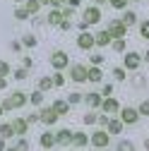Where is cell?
Returning <instances> with one entry per match:
<instances>
[{"instance_id": "obj_1", "label": "cell", "mask_w": 149, "mask_h": 151, "mask_svg": "<svg viewBox=\"0 0 149 151\" xmlns=\"http://www.w3.org/2000/svg\"><path fill=\"white\" fill-rule=\"evenodd\" d=\"M96 22H101V7H99V5H89V7L84 10V19L80 22V29L87 31L91 24H96Z\"/></svg>"}, {"instance_id": "obj_2", "label": "cell", "mask_w": 149, "mask_h": 151, "mask_svg": "<svg viewBox=\"0 0 149 151\" xmlns=\"http://www.w3.org/2000/svg\"><path fill=\"white\" fill-rule=\"evenodd\" d=\"M29 103V96L24 91H14L12 96H7L5 101H3V106H5V110H17V108H22V106H27Z\"/></svg>"}, {"instance_id": "obj_3", "label": "cell", "mask_w": 149, "mask_h": 151, "mask_svg": "<svg viewBox=\"0 0 149 151\" xmlns=\"http://www.w3.org/2000/svg\"><path fill=\"white\" fill-rule=\"evenodd\" d=\"M89 144L94 146V149H106V146L111 144V132H108V129H96V132H91Z\"/></svg>"}, {"instance_id": "obj_4", "label": "cell", "mask_w": 149, "mask_h": 151, "mask_svg": "<svg viewBox=\"0 0 149 151\" xmlns=\"http://www.w3.org/2000/svg\"><path fill=\"white\" fill-rule=\"evenodd\" d=\"M51 65H53V70H65V67H70L67 53H65V50H53V53H51Z\"/></svg>"}, {"instance_id": "obj_5", "label": "cell", "mask_w": 149, "mask_h": 151, "mask_svg": "<svg viewBox=\"0 0 149 151\" xmlns=\"http://www.w3.org/2000/svg\"><path fill=\"white\" fill-rule=\"evenodd\" d=\"M140 110L137 108H130V106H125V108H120V120L125 122V125H137L140 122Z\"/></svg>"}, {"instance_id": "obj_6", "label": "cell", "mask_w": 149, "mask_h": 151, "mask_svg": "<svg viewBox=\"0 0 149 151\" xmlns=\"http://www.w3.org/2000/svg\"><path fill=\"white\" fill-rule=\"evenodd\" d=\"M140 65H142V55H140V53H135V50L125 53V60H123V67H125V70L135 72V70H137Z\"/></svg>"}, {"instance_id": "obj_7", "label": "cell", "mask_w": 149, "mask_h": 151, "mask_svg": "<svg viewBox=\"0 0 149 151\" xmlns=\"http://www.w3.org/2000/svg\"><path fill=\"white\" fill-rule=\"evenodd\" d=\"M101 110L106 113V115H116V113H120V103H118V101H116L113 96H103Z\"/></svg>"}, {"instance_id": "obj_8", "label": "cell", "mask_w": 149, "mask_h": 151, "mask_svg": "<svg viewBox=\"0 0 149 151\" xmlns=\"http://www.w3.org/2000/svg\"><path fill=\"white\" fill-rule=\"evenodd\" d=\"M39 115H41V122H43V125H48V127H51V125H55V122H58V118H60L58 113H55V108H53V106L41 108V113H39Z\"/></svg>"}, {"instance_id": "obj_9", "label": "cell", "mask_w": 149, "mask_h": 151, "mask_svg": "<svg viewBox=\"0 0 149 151\" xmlns=\"http://www.w3.org/2000/svg\"><path fill=\"white\" fill-rule=\"evenodd\" d=\"M108 34L113 36V39H125V34H127V27L120 22V19H113L108 24Z\"/></svg>"}, {"instance_id": "obj_10", "label": "cell", "mask_w": 149, "mask_h": 151, "mask_svg": "<svg viewBox=\"0 0 149 151\" xmlns=\"http://www.w3.org/2000/svg\"><path fill=\"white\" fill-rule=\"evenodd\" d=\"M77 46H80L82 50H91V46H96V39H94L89 31H82V34L77 36Z\"/></svg>"}, {"instance_id": "obj_11", "label": "cell", "mask_w": 149, "mask_h": 151, "mask_svg": "<svg viewBox=\"0 0 149 151\" xmlns=\"http://www.w3.org/2000/svg\"><path fill=\"white\" fill-rule=\"evenodd\" d=\"M84 103H87L91 110L101 108V103H103V93H96V91H91V93H84Z\"/></svg>"}, {"instance_id": "obj_12", "label": "cell", "mask_w": 149, "mask_h": 151, "mask_svg": "<svg viewBox=\"0 0 149 151\" xmlns=\"http://www.w3.org/2000/svg\"><path fill=\"white\" fill-rule=\"evenodd\" d=\"M70 77L72 82H87V67L84 65H70Z\"/></svg>"}, {"instance_id": "obj_13", "label": "cell", "mask_w": 149, "mask_h": 151, "mask_svg": "<svg viewBox=\"0 0 149 151\" xmlns=\"http://www.w3.org/2000/svg\"><path fill=\"white\" fill-rule=\"evenodd\" d=\"M74 149H84L89 144V134H84V132H72V142H70Z\"/></svg>"}, {"instance_id": "obj_14", "label": "cell", "mask_w": 149, "mask_h": 151, "mask_svg": "<svg viewBox=\"0 0 149 151\" xmlns=\"http://www.w3.org/2000/svg\"><path fill=\"white\" fill-rule=\"evenodd\" d=\"M123 120L120 118H108V122H106V129L111 132V134H120V132H123Z\"/></svg>"}, {"instance_id": "obj_15", "label": "cell", "mask_w": 149, "mask_h": 151, "mask_svg": "<svg viewBox=\"0 0 149 151\" xmlns=\"http://www.w3.org/2000/svg\"><path fill=\"white\" fill-rule=\"evenodd\" d=\"M87 79L89 82H103V72L99 70V65H91V67H87Z\"/></svg>"}, {"instance_id": "obj_16", "label": "cell", "mask_w": 149, "mask_h": 151, "mask_svg": "<svg viewBox=\"0 0 149 151\" xmlns=\"http://www.w3.org/2000/svg\"><path fill=\"white\" fill-rule=\"evenodd\" d=\"M39 144H41V149H53L58 142H55V134H53V132H43V134L39 137Z\"/></svg>"}, {"instance_id": "obj_17", "label": "cell", "mask_w": 149, "mask_h": 151, "mask_svg": "<svg viewBox=\"0 0 149 151\" xmlns=\"http://www.w3.org/2000/svg\"><path fill=\"white\" fill-rule=\"evenodd\" d=\"M63 19H65V17H63V12H60L58 7H53V10L48 12V17H46V22H48L51 27H58V24H60Z\"/></svg>"}, {"instance_id": "obj_18", "label": "cell", "mask_w": 149, "mask_h": 151, "mask_svg": "<svg viewBox=\"0 0 149 151\" xmlns=\"http://www.w3.org/2000/svg\"><path fill=\"white\" fill-rule=\"evenodd\" d=\"M94 39H96V46L106 48V46H111V41H113V36H111V34H108V29H106V31H99V34L94 36Z\"/></svg>"}, {"instance_id": "obj_19", "label": "cell", "mask_w": 149, "mask_h": 151, "mask_svg": "<svg viewBox=\"0 0 149 151\" xmlns=\"http://www.w3.org/2000/svg\"><path fill=\"white\" fill-rule=\"evenodd\" d=\"M120 22L130 29V27H135V24H137V14H135L132 10H125V12H123V17H120Z\"/></svg>"}, {"instance_id": "obj_20", "label": "cell", "mask_w": 149, "mask_h": 151, "mask_svg": "<svg viewBox=\"0 0 149 151\" xmlns=\"http://www.w3.org/2000/svg\"><path fill=\"white\" fill-rule=\"evenodd\" d=\"M12 127H14V134H27L29 122H27V118H17V120L12 122Z\"/></svg>"}, {"instance_id": "obj_21", "label": "cell", "mask_w": 149, "mask_h": 151, "mask_svg": "<svg viewBox=\"0 0 149 151\" xmlns=\"http://www.w3.org/2000/svg\"><path fill=\"white\" fill-rule=\"evenodd\" d=\"M55 142L58 144H70L72 142V132L70 129H58L55 132Z\"/></svg>"}, {"instance_id": "obj_22", "label": "cell", "mask_w": 149, "mask_h": 151, "mask_svg": "<svg viewBox=\"0 0 149 151\" xmlns=\"http://www.w3.org/2000/svg\"><path fill=\"white\" fill-rule=\"evenodd\" d=\"M53 108H55V113H58V115H67V113H70V103L67 101H53Z\"/></svg>"}, {"instance_id": "obj_23", "label": "cell", "mask_w": 149, "mask_h": 151, "mask_svg": "<svg viewBox=\"0 0 149 151\" xmlns=\"http://www.w3.org/2000/svg\"><path fill=\"white\" fill-rule=\"evenodd\" d=\"M29 103H31V106H41V103H43V91L36 89L31 96H29Z\"/></svg>"}, {"instance_id": "obj_24", "label": "cell", "mask_w": 149, "mask_h": 151, "mask_svg": "<svg viewBox=\"0 0 149 151\" xmlns=\"http://www.w3.org/2000/svg\"><path fill=\"white\" fill-rule=\"evenodd\" d=\"M53 86H55V84H53V77H41V79H39V89H41V91H51Z\"/></svg>"}, {"instance_id": "obj_25", "label": "cell", "mask_w": 149, "mask_h": 151, "mask_svg": "<svg viewBox=\"0 0 149 151\" xmlns=\"http://www.w3.org/2000/svg\"><path fill=\"white\" fill-rule=\"evenodd\" d=\"M84 101V93H80V91H72L70 96H67V103L70 106H77V103H82Z\"/></svg>"}, {"instance_id": "obj_26", "label": "cell", "mask_w": 149, "mask_h": 151, "mask_svg": "<svg viewBox=\"0 0 149 151\" xmlns=\"http://www.w3.org/2000/svg\"><path fill=\"white\" fill-rule=\"evenodd\" d=\"M36 43H39V41H36V36H34V34H24V36H22V46H27V48H34Z\"/></svg>"}, {"instance_id": "obj_27", "label": "cell", "mask_w": 149, "mask_h": 151, "mask_svg": "<svg viewBox=\"0 0 149 151\" xmlns=\"http://www.w3.org/2000/svg\"><path fill=\"white\" fill-rule=\"evenodd\" d=\"M29 14H31V12H29L27 7H17V10H14V19L24 22V19H29Z\"/></svg>"}, {"instance_id": "obj_28", "label": "cell", "mask_w": 149, "mask_h": 151, "mask_svg": "<svg viewBox=\"0 0 149 151\" xmlns=\"http://www.w3.org/2000/svg\"><path fill=\"white\" fill-rule=\"evenodd\" d=\"M111 48L116 53H125V39H113L111 41Z\"/></svg>"}, {"instance_id": "obj_29", "label": "cell", "mask_w": 149, "mask_h": 151, "mask_svg": "<svg viewBox=\"0 0 149 151\" xmlns=\"http://www.w3.org/2000/svg\"><path fill=\"white\" fill-rule=\"evenodd\" d=\"M0 137H5V139H10V137H14V127L5 122L3 127H0Z\"/></svg>"}, {"instance_id": "obj_30", "label": "cell", "mask_w": 149, "mask_h": 151, "mask_svg": "<svg viewBox=\"0 0 149 151\" xmlns=\"http://www.w3.org/2000/svg\"><path fill=\"white\" fill-rule=\"evenodd\" d=\"M53 84L58 86V89H60V86H65V74H63L60 70H55V74H53Z\"/></svg>"}, {"instance_id": "obj_31", "label": "cell", "mask_w": 149, "mask_h": 151, "mask_svg": "<svg viewBox=\"0 0 149 151\" xmlns=\"http://www.w3.org/2000/svg\"><path fill=\"white\" fill-rule=\"evenodd\" d=\"M96 120H99V115H96V113L91 110V108H89V113H87V115L82 118V122H84V125H94Z\"/></svg>"}, {"instance_id": "obj_32", "label": "cell", "mask_w": 149, "mask_h": 151, "mask_svg": "<svg viewBox=\"0 0 149 151\" xmlns=\"http://www.w3.org/2000/svg\"><path fill=\"white\" fill-rule=\"evenodd\" d=\"M31 14H36V12H39V7H41V3H39V0H27V5H24Z\"/></svg>"}, {"instance_id": "obj_33", "label": "cell", "mask_w": 149, "mask_h": 151, "mask_svg": "<svg viewBox=\"0 0 149 151\" xmlns=\"http://www.w3.org/2000/svg\"><path fill=\"white\" fill-rule=\"evenodd\" d=\"M113 77H116V82H125L127 77H125V67H113Z\"/></svg>"}, {"instance_id": "obj_34", "label": "cell", "mask_w": 149, "mask_h": 151, "mask_svg": "<svg viewBox=\"0 0 149 151\" xmlns=\"http://www.w3.org/2000/svg\"><path fill=\"white\" fill-rule=\"evenodd\" d=\"M108 3H111V7H116V10H125L130 0H108Z\"/></svg>"}, {"instance_id": "obj_35", "label": "cell", "mask_w": 149, "mask_h": 151, "mask_svg": "<svg viewBox=\"0 0 149 151\" xmlns=\"http://www.w3.org/2000/svg\"><path fill=\"white\" fill-rule=\"evenodd\" d=\"M140 36H142V39H149V19H144L140 24Z\"/></svg>"}, {"instance_id": "obj_36", "label": "cell", "mask_w": 149, "mask_h": 151, "mask_svg": "<svg viewBox=\"0 0 149 151\" xmlns=\"http://www.w3.org/2000/svg\"><path fill=\"white\" fill-rule=\"evenodd\" d=\"M137 110H140V115H149V99H144V101L137 106Z\"/></svg>"}, {"instance_id": "obj_37", "label": "cell", "mask_w": 149, "mask_h": 151, "mask_svg": "<svg viewBox=\"0 0 149 151\" xmlns=\"http://www.w3.org/2000/svg\"><path fill=\"white\" fill-rule=\"evenodd\" d=\"M10 72H12V67H10L5 60H0V77H7Z\"/></svg>"}, {"instance_id": "obj_38", "label": "cell", "mask_w": 149, "mask_h": 151, "mask_svg": "<svg viewBox=\"0 0 149 151\" xmlns=\"http://www.w3.org/2000/svg\"><path fill=\"white\" fill-rule=\"evenodd\" d=\"M118 149H120V151H127V149L132 151V149H135V144H132V142H127V139H120V144H118Z\"/></svg>"}, {"instance_id": "obj_39", "label": "cell", "mask_w": 149, "mask_h": 151, "mask_svg": "<svg viewBox=\"0 0 149 151\" xmlns=\"http://www.w3.org/2000/svg\"><path fill=\"white\" fill-rule=\"evenodd\" d=\"M27 72H29L27 67H20V70H14V79H20V82H22V79H27Z\"/></svg>"}, {"instance_id": "obj_40", "label": "cell", "mask_w": 149, "mask_h": 151, "mask_svg": "<svg viewBox=\"0 0 149 151\" xmlns=\"http://www.w3.org/2000/svg\"><path fill=\"white\" fill-rule=\"evenodd\" d=\"M27 122H29V125H36V122H41V115H39V113H31V115H27Z\"/></svg>"}, {"instance_id": "obj_41", "label": "cell", "mask_w": 149, "mask_h": 151, "mask_svg": "<svg viewBox=\"0 0 149 151\" xmlns=\"http://www.w3.org/2000/svg\"><path fill=\"white\" fill-rule=\"evenodd\" d=\"M14 149H20V151H24V149H29V142H27V139L22 137L20 142H17V144H14Z\"/></svg>"}, {"instance_id": "obj_42", "label": "cell", "mask_w": 149, "mask_h": 151, "mask_svg": "<svg viewBox=\"0 0 149 151\" xmlns=\"http://www.w3.org/2000/svg\"><path fill=\"white\" fill-rule=\"evenodd\" d=\"M103 63V55L101 53H94V55H91V65H101Z\"/></svg>"}, {"instance_id": "obj_43", "label": "cell", "mask_w": 149, "mask_h": 151, "mask_svg": "<svg viewBox=\"0 0 149 151\" xmlns=\"http://www.w3.org/2000/svg\"><path fill=\"white\" fill-rule=\"evenodd\" d=\"M101 93H103V96H113V84H103Z\"/></svg>"}, {"instance_id": "obj_44", "label": "cell", "mask_w": 149, "mask_h": 151, "mask_svg": "<svg viewBox=\"0 0 149 151\" xmlns=\"http://www.w3.org/2000/svg\"><path fill=\"white\" fill-rule=\"evenodd\" d=\"M58 27H60L63 31H67V29H72V22H70V19H63V22H60Z\"/></svg>"}, {"instance_id": "obj_45", "label": "cell", "mask_w": 149, "mask_h": 151, "mask_svg": "<svg viewBox=\"0 0 149 151\" xmlns=\"http://www.w3.org/2000/svg\"><path fill=\"white\" fill-rule=\"evenodd\" d=\"M72 14H74V10H72V7L67 5V7L63 10V17H65V19H70V17H72Z\"/></svg>"}, {"instance_id": "obj_46", "label": "cell", "mask_w": 149, "mask_h": 151, "mask_svg": "<svg viewBox=\"0 0 149 151\" xmlns=\"http://www.w3.org/2000/svg\"><path fill=\"white\" fill-rule=\"evenodd\" d=\"M10 48H12L14 53H20V50H22V43H20V41H12V43H10Z\"/></svg>"}, {"instance_id": "obj_47", "label": "cell", "mask_w": 149, "mask_h": 151, "mask_svg": "<svg viewBox=\"0 0 149 151\" xmlns=\"http://www.w3.org/2000/svg\"><path fill=\"white\" fill-rule=\"evenodd\" d=\"M101 127H106V122H108V115H106V113H103V115H99V120H96Z\"/></svg>"}, {"instance_id": "obj_48", "label": "cell", "mask_w": 149, "mask_h": 151, "mask_svg": "<svg viewBox=\"0 0 149 151\" xmlns=\"http://www.w3.org/2000/svg\"><path fill=\"white\" fill-rule=\"evenodd\" d=\"M22 65H24V67H27V70H29V67H31V65H34V60H31V58H22Z\"/></svg>"}, {"instance_id": "obj_49", "label": "cell", "mask_w": 149, "mask_h": 151, "mask_svg": "<svg viewBox=\"0 0 149 151\" xmlns=\"http://www.w3.org/2000/svg\"><path fill=\"white\" fill-rule=\"evenodd\" d=\"M63 3H67V0H51V7H60Z\"/></svg>"}, {"instance_id": "obj_50", "label": "cell", "mask_w": 149, "mask_h": 151, "mask_svg": "<svg viewBox=\"0 0 149 151\" xmlns=\"http://www.w3.org/2000/svg\"><path fill=\"white\" fill-rule=\"evenodd\" d=\"M67 5H70L72 10H77V7H80V0H67Z\"/></svg>"}, {"instance_id": "obj_51", "label": "cell", "mask_w": 149, "mask_h": 151, "mask_svg": "<svg viewBox=\"0 0 149 151\" xmlns=\"http://www.w3.org/2000/svg\"><path fill=\"white\" fill-rule=\"evenodd\" d=\"M5 86H7V79H5V77H0V91H3Z\"/></svg>"}, {"instance_id": "obj_52", "label": "cell", "mask_w": 149, "mask_h": 151, "mask_svg": "<svg viewBox=\"0 0 149 151\" xmlns=\"http://www.w3.org/2000/svg\"><path fill=\"white\" fill-rule=\"evenodd\" d=\"M5 149V137H0V151Z\"/></svg>"}, {"instance_id": "obj_53", "label": "cell", "mask_w": 149, "mask_h": 151, "mask_svg": "<svg viewBox=\"0 0 149 151\" xmlns=\"http://www.w3.org/2000/svg\"><path fill=\"white\" fill-rule=\"evenodd\" d=\"M142 60H144V63H149V50H147V53L142 55Z\"/></svg>"}, {"instance_id": "obj_54", "label": "cell", "mask_w": 149, "mask_h": 151, "mask_svg": "<svg viewBox=\"0 0 149 151\" xmlns=\"http://www.w3.org/2000/svg\"><path fill=\"white\" fill-rule=\"evenodd\" d=\"M94 3H96V5H103V3H108V0H94Z\"/></svg>"}, {"instance_id": "obj_55", "label": "cell", "mask_w": 149, "mask_h": 151, "mask_svg": "<svg viewBox=\"0 0 149 151\" xmlns=\"http://www.w3.org/2000/svg\"><path fill=\"white\" fill-rule=\"evenodd\" d=\"M39 3H41V5H51V0H39Z\"/></svg>"}, {"instance_id": "obj_56", "label": "cell", "mask_w": 149, "mask_h": 151, "mask_svg": "<svg viewBox=\"0 0 149 151\" xmlns=\"http://www.w3.org/2000/svg\"><path fill=\"white\" fill-rule=\"evenodd\" d=\"M144 149H149V137H147V139H144Z\"/></svg>"}, {"instance_id": "obj_57", "label": "cell", "mask_w": 149, "mask_h": 151, "mask_svg": "<svg viewBox=\"0 0 149 151\" xmlns=\"http://www.w3.org/2000/svg\"><path fill=\"white\" fill-rule=\"evenodd\" d=\"M3 113H5V106H3V103H0V115H3Z\"/></svg>"}, {"instance_id": "obj_58", "label": "cell", "mask_w": 149, "mask_h": 151, "mask_svg": "<svg viewBox=\"0 0 149 151\" xmlns=\"http://www.w3.org/2000/svg\"><path fill=\"white\" fill-rule=\"evenodd\" d=\"M135 3H142V0H135Z\"/></svg>"}, {"instance_id": "obj_59", "label": "cell", "mask_w": 149, "mask_h": 151, "mask_svg": "<svg viewBox=\"0 0 149 151\" xmlns=\"http://www.w3.org/2000/svg\"><path fill=\"white\" fill-rule=\"evenodd\" d=\"M14 3H17V0H14Z\"/></svg>"}]
</instances>
